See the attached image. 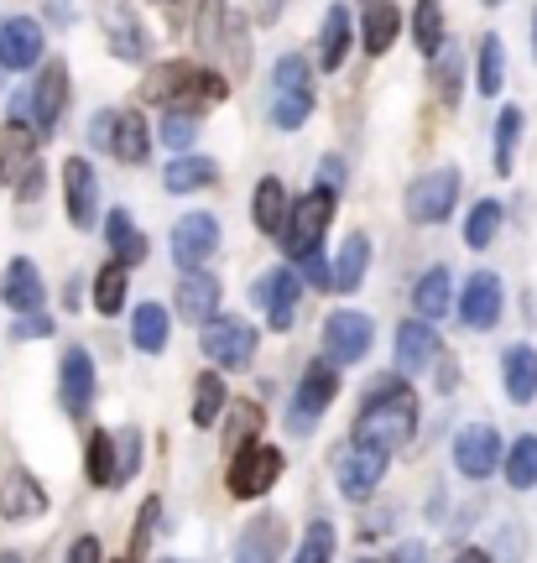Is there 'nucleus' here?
I'll return each mask as SVG.
<instances>
[{
	"mask_svg": "<svg viewBox=\"0 0 537 563\" xmlns=\"http://www.w3.org/2000/svg\"><path fill=\"white\" fill-rule=\"evenodd\" d=\"M371 386H376V391L360 407L355 439L397 449V443H407L413 428H418V397H413V386H402V376H381V382H371Z\"/></svg>",
	"mask_w": 537,
	"mask_h": 563,
	"instance_id": "obj_1",
	"label": "nucleus"
},
{
	"mask_svg": "<svg viewBox=\"0 0 537 563\" xmlns=\"http://www.w3.org/2000/svg\"><path fill=\"white\" fill-rule=\"evenodd\" d=\"M141 95L152 104H167V110H194V104H219L230 100V84L224 74L215 68H204V63H157L146 84H141Z\"/></svg>",
	"mask_w": 537,
	"mask_h": 563,
	"instance_id": "obj_2",
	"label": "nucleus"
},
{
	"mask_svg": "<svg viewBox=\"0 0 537 563\" xmlns=\"http://www.w3.org/2000/svg\"><path fill=\"white\" fill-rule=\"evenodd\" d=\"M335 220V188H314V194H303L293 209H287V224H282V251L293 256V262H308V256H319L324 245V230Z\"/></svg>",
	"mask_w": 537,
	"mask_h": 563,
	"instance_id": "obj_3",
	"label": "nucleus"
},
{
	"mask_svg": "<svg viewBox=\"0 0 537 563\" xmlns=\"http://www.w3.org/2000/svg\"><path fill=\"white\" fill-rule=\"evenodd\" d=\"M282 449H272V443H245L235 460H230V475H224V485H230V496L235 501H261L272 485L282 481Z\"/></svg>",
	"mask_w": 537,
	"mask_h": 563,
	"instance_id": "obj_4",
	"label": "nucleus"
},
{
	"mask_svg": "<svg viewBox=\"0 0 537 563\" xmlns=\"http://www.w3.org/2000/svg\"><path fill=\"white\" fill-rule=\"evenodd\" d=\"M339 397V365L324 355V361H314L308 371H303V386L298 397H293V407H287V422H293V433H314L324 418V407Z\"/></svg>",
	"mask_w": 537,
	"mask_h": 563,
	"instance_id": "obj_5",
	"label": "nucleus"
},
{
	"mask_svg": "<svg viewBox=\"0 0 537 563\" xmlns=\"http://www.w3.org/2000/svg\"><path fill=\"white\" fill-rule=\"evenodd\" d=\"M204 355L219 365V371H245L256 361V329L245 319H230V313H215L204 323Z\"/></svg>",
	"mask_w": 537,
	"mask_h": 563,
	"instance_id": "obj_6",
	"label": "nucleus"
},
{
	"mask_svg": "<svg viewBox=\"0 0 537 563\" xmlns=\"http://www.w3.org/2000/svg\"><path fill=\"white\" fill-rule=\"evenodd\" d=\"M298 298H303V282L293 266H272V272H261L251 282V302H261V313H266V323L277 334H287L298 323Z\"/></svg>",
	"mask_w": 537,
	"mask_h": 563,
	"instance_id": "obj_7",
	"label": "nucleus"
},
{
	"mask_svg": "<svg viewBox=\"0 0 537 563\" xmlns=\"http://www.w3.org/2000/svg\"><path fill=\"white\" fill-rule=\"evenodd\" d=\"M386 464H392V449L355 439V443H350V449H344V454L335 460V481H339V490H344L350 501H365V496H371V490L381 485Z\"/></svg>",
	"mask_w": 537,
	"mask_h": 563,
	"instance_id": "obj_8",
	"label": "nucleus"
},
{
	"mask_svg": "<svg viewBox=\"0 0 537 563\" xmlns=\"http://www.w3.org/2000/svg\"><path fill=\"white\" fill-rule=\"evenodd\" d=\"M95 16H100L105 37H110V53L125 63H146L152 53V37H146V26H141L136 5L131 0H95Z\"/></svg>",
	"mask_w": 537,
	"mask_h": 563,
	"instance_id": "obj_9",
	"label": "nucleus"
},
{
	"mask_svg": "<svg viewBox=\"0 0 537 563\" xmlns=\"http://www.w3.org/2000/svg\"><path fill=\"white\" fill-rule=\"evenodd\" d=\"M454 199H459V173L454 167H438V173H428V178H418L407 188V220L443 224L454 214Z\"/></svg>",
	"mask_w": 537,
	"mask_h": 563,
	"instance_id": "obj_10",
	"label": "nucleus"
},
{
	"mask_svg": "<svg viewBox=\"0 0 537 563\" xmlns=\"http://www.w3.org/2000/svg\"><path fill=\"white\" fill-rule=\"evenodd\" d=\"M371 340H376V323L365 319V313H355V308H339V313H329V323H324V355L335 365L365 361Z\"/></svg>",
	"mask_w": 537,
	"mask_h": 563,
	"instance_id": "obj_11",
	"label": "nucleus"
},
{
	"mask_svg": "<svg viewBox=\"0 0 537 563\" xmlns=\"http://www.w3.org/2000/svg\"><path fill=\"white\" fill-rule=\"evenodd\" d=\"M454 464H459V475H464V481H485V475H496L501 470V433L496 428H485V422L459 428Z\"/></svg>",
	"mask_w": 537,
	"mask_h": 563,
	"instance_id": "obj_12",
	"label": "nucleus"
},
{
	"mask_svg": "<svg viewBox=\"0 0 537 563\" xmlns=\"http://www.w3.org/2000/svg\"><path fill=\"white\" fill-rule=\"evenodd\" d=\"M219 245V220L215 214H183L178 224H173V262L183 266V272H194L199 262H209Z\"/></svg>",
	"mask_w": 537,
	"mask_h": 563,
	"instance_id": "obj_13",
	"label": "nucleus"
},
{
	"mask_svg": "<svg viewBox=\"0 0 537 563\" xmlns=\"http://www.w3.org/2000/svg\"><path fill=\"white\" fill-rule=\"evenodd\" d=\"M63 194H68V220L89 230L100 220V183H95V167L89 157H68L63 162Z\"/></svg>",
	"mask_w": 537,
	"mask_h": 563,
	"instance_id": "obj_14",
	"label": "nucleus"
},
{
	"mask_svg": "<svg viewBox=\"0 0 537 563\" xmlns=\"http://www.w3.org/2000/svg\"><path fill=\"white\" fill-rule=\"evenodd\" d=\"M501 302H506V287H501L496 272H475L464 282V298H459V323L464 329H491L501 319Z\"/></svg>",
	"mask_w": 537,
	"mask_h": 563,
	"instance_id": "obj_15",
	"label": "nucleus"
},
{
	"mask_svg": "<svg viewBox=\"0 0 537 563\" xmlns=\"http://www.w3.org/2000/svg\"><path fill=\"white\" fill-rule=\"evenodd\" d=\"M58 402L68 418H84V412H89V402H95V361H89V350H68V355H63Z\"/></svg>",
	"mask_w": 537,
	"mask_h": 563,
	"instance_id": "obj_16",
	"label": "nucleus"
},
{
	"mask_svg": "<svg viewBox=\"0 0 537 563\" xmlns=\"http://www.w3.org/2000/svg\"><path fill=\"white\" fill-rule=\"evenodd\" d=\"M32 121H37V131H53V125L63 121V104H68V68H63L58 58H47V68L37 74V84H32Z\"/></svg>",
	"mask_w": 537,
	"mask_h": 563,
	"instance_id": "obj_17",
	"label": "nucleus"
},
{
	"mask_svg": "<svg viewBox=\"0 0 537 563\" xmlns=\"http://www.w3.org/2000/svg\"><path fill=\"white\" fill-rule=\"evenodd\" d=\"M438 361V334H434V319H407L397 329V371L402 376H423L428 365Z\"/></svg>",
	"mask_w": 537,
	"mask_h": 563,
	"instance_id": "obj_18",
	"label": "nucleus"
},
{
	"mask_svg": "<svg viewBox=\"0 0 537 563\" xmlns=\"http://www.w3.org/2000/svg\"><path fill=\"white\" fill-rule=\"evenodd\" d=\"M32 173H37V136L21 121H11L0 131V178L11 183V188H21Z\"/></svg>",
	"mask_w": 537,
	"mask_h": 563,
	"instance_id": "obj_19",
	"label": "nucleus"
},
{
	"mask_svg": "<svg viewBox=\"0 0 537 563\" xmlns=\"http://www.w3.org/2000/svg\"><path fill=\"white\" fill-rule=\"evenodd\" d=\"M37 58H42V26L32 16H11L0 26V68L21 74V68H32Z\"/></svg>",
	"mask_w": 537,
	"mask_h": 563,
	"instance_id": "obj_20",
	"label": "nucleus"
},
{
	"mask_svg": "<svg viewBox=\"0 0 537 563\" xmlns=\"http://www.w3.org/2000/svg\"><path fill=\"white\" fill-rule=\"evenodd\" d=\"M47 511V490L37 485L32 470H11L6 485H0V517H11V522H32Z\"/></svg>",
	"mask_w": 537,
	"mask_h": 563,
	"instance_id": "obj_21",
	"label": "nucleus"
},
{
	"mask_svg": "<svg viewBox=\"0 0 537 563\" xmlns=\"http://www.w3.org/2000/svg\"><path fill=\"white\" fill-rule=\"evenodd\" d=\"M350 42H355V11L350 5H329L319 26V68L339 74V63L350 58Z\"/></svg>",
	"mask_w": 537,
	"mask_h": 563,
	"instance_id": "obj_22",
	"label": "nucleus"
},
{
	"mask_svg": "<svg viewBox=\"0 0 537 563\" xmlns=\"http://www.w3.org/2000/svg\"><path fill=\"white\" fill-rule=\"evenodd\" d=\"M0 302L11 308V313H37L42 302H47V287H42L37 266L17 256V262L6 266V282H0Z\"/></svg>",
	"mask_w": 537,
	"mask_h": 563,
	"instance_id": "obj_23",
	"label": "nucleus"
},
{
	"mask_svg": "<svg viewBox=\"0 0 537 563\" xmlns=\"http://www.w3.org/2000/svg\"><path fill=\"white\" fill-rule=\"evenodd\" d=\"M178 313L188 323H209L219 313V277L215 272H199V266H194V272H183V282H178Z\"/></svg>",
	"mask_w": 537,
	"mask_h": 563,
	"instance_id": "obj_24",
	"label": "nucleus"
},
{
	"mask_svg": "<svg viewBox=\"0 0 537 563\" xmlns=\"http://www.w3.org/2000/svg\"><path fill=\"white\" fill-rule=\"evenodd\" d=\"M360 37H365V53H392V42L402 32V11L392 0H360Z\"/></svg>",
	"mask_w": 537,
	"mask_h": 563,
	"instance_id": "obj_25",
	"label": "nucleus"
},
{
	"mask_svg": "<svg viewBox=\"0 0 537 563\" xmlns=\"http://www.w3.org/2000/svg\"><path fill=\"white\" fill-rule=\"evenodd\" d=\"M282 548H287V527H282L277 517H261V522H251L240 532L235 563H277Z\"/></svg>",
	"mask_w": 537,
	"mask_h": 563,
	"instance_id": "obj_26",
	"label": "nucleus"
},
{
	"mask_svg": "<svg viewBox=\"0 0 537 563\" xmlns=\"http://www.w3.org/2000/svg\"><path fill=\"white\" fill-rule=\"evenodd\" d=\"M501 382H506V397L517 407H527L537 397V350L533 344H512L506 361H501Z\"/></svg>",
	"mask_w": 537,
	"mask_h": 563,
	"instance_id": "obj_27",
	"label": "nucleus"
},
{
	"mask_svg": "<svg viewBox=\"0 0 537 563\" xmlns=\"http://www.w3.org/2000/svg\"><path fill=\"white\" fill-rule=\"evenodd\" d=\"M287 209H293V199H287L282 178H261L256 194H251V224H256L261 235H282V224H287Z\"/></svg>",
	"mask_w": 537,
	"mask_h": 563,
	"instance_id": "obj_28",
	"label": "nucleus"
},
{
	"mask_svg": "<svg viewBox=\"0 0 537 563\" xmlns=\"http://www.w3.org/2000/svg\"><path fill=\"white\" fill-rule=\"evenodd\" d=\"M365 262H371V241L365 235H344V245H339L335 266H329V287L335 292H355L360 282H365Z\"/></svg>",
	"mask_w": 537,
	"mask_h": 563,
	"instance_id": "obj_29",
	"label": "nucleus"
},
{
	"mask_svg": "<svg viewBox=\"0 0 537 563\" xmlns=\"http://www.w3.org/2000/svg\"><path fill=\"white\" fill-rule=\"evenodd\" d=\"M110 152H116L120 162H146V152H152V131H146V121H141V110H116Z\"/></svg>",
	"mask_w": 537,
	"mask_h": 563,
	"instance_id": "obj_30",
	"label": "nucleus"
},
{
	"mask_svg": "<svg viewBox=\"0 0 537 563\" xmlns=\"http://www.w3.org/2000/svg\"><path fill=\"white\" fill-rule=\"evenodd\" d=\"M413 302H418L423 319H443V313H449V302H454V277H449L443 266L423 272L418 287H413Z\"/></svg>",
	"mask_w": 537,
	"mask_h": 563,
	"instance_id": "obj_31",
	"label": "nucleus"
},
{
	"mask_svg": "<svg viewBox=\"0 0 537 563\" xmlns=\"http://www.w3.org/2000/svg\"><path fill=\"white\" fill-rule=\"evenodd\" d=\"M105 235H110L116 262H125V266H141V262H146V235H141L136 224H131V214H125V209H116V214L105 220Z\"/></svg>",
	"mask_w": 537,
	"mask_h": 563,
	"instance_id": "obj_32",
	"label": "nucleus"
},
{
	"mask_svg": "<svg viewBox=\"0 0 537 563\" xmlns=\"http://www.w3.org/2000/svg\"><path fill=\"white\" fill-rule=\"evenodd\" d=\"M116 464H120L116 433L95 428V433H89V454H84V475H89V485H116Z\"/></svg>",
	"mask_w": 537,
	"mask_h": 563,
	"instance_id": "obj_33",
	"label": "nucleus"
},
{
	"mask_svg": "<svg viewBox=\"0 0 537 563\" xmlns=\"http://www.w3.org/2000/svg\"><path fill=\"white\" fill-rule=\"evenodd\" d=\"M413 42H418L423 58H438V53H443V5H438V0H418V5H413Z\"/></svg>",
	"mask_w": 537,
	"mask_h": 563,
	"instance_id": "obj_34",
	"label": "nucleus"
},
{
	"mask_svg": "<svg viewBox=\"0 0 537 563\" xmlns=\"http://www.w3.org/2000/svg\"><path fill=\"white\" fill-rule=\"evenodd\" d=\"M219 173H215V162L209 157H178L173 167H167V194H199V188H209Z\"/></svg>",
	"mask_w": 537,
	"mask_h": 563,
	"instance_id": "obj_35",
	"label": "nucleus"
},
{
	"mask_svg": "<svg viewBox=\"0 0 537 563\" xmlns=\"http://www.w3.org/2000/svg\"><path fill=\"white\" fill-rule=\"evenodd\" d=\"M125 282H131V266H125V262L100 266V277H95V308H100L105 319L125 308Z\"/></svg>",
	"mask_w": 537,
	"mask_h": 563,
	"instance_id": "obj_36",
	"label": "nucleus"
},
{
	"mask_svg": "<svg viewBox=\"0 0 537 563\" xmlns=\"http://www.w3.org/2000/svg\"><path fill=\"white\" fill-rule=\"evenodd\" d=\"M224 402H230V391L219 382V371H204L199 382H194V422H199V428H215Z\"/></svg>",
	"mask_w": 537,
	"mask_h": 563,
	"instance_id": "obj_37",
	"label": "nucleus"
},
{
	"mask_svg": "<svg viewBox=\"0 0 537 563\" xmlns=\"http://www.w3.org/2000/svg\"><path fill=\"white\" fill-rule=\"evenodd\" d=\"M517 141H522V110L506 104L496 115V173L501 178H512V167H517Z\"/></svg>",
	"mask_w": 537,
	"mask_h": 563,
	"instance_id": "obj_38",
	"label": "nucleus"
},
{
	"mask_svg": "<svg viewBox=\"0 0 537 563\" xmlns=\"http://www.w3.org/2000/svg\"><path fill=\"white\" fill-rule=\"evenodd\" d=\"M256 428H261V407L256 402H235L230 418H224V454L235 460L245 443H256Z\"/></svg>",
	"mask_w": 537,
	"mask_h": 563,
	"instance_id": "obj_39",
	"label": "nucleus"
},
{
	"mask_svg": "<svg viewBox=\"0 0 537 563\" xmlns=\"http://www.w3.org/2000/svg\"><path fill=\"white\" fill-rule=\"evenodd\" d=\"M131 329H136V344L146 350V355L167 350V308H162V302H141Z\"/></svg>",
	"mask_w": 537,
	"mask_h": 563,
	"instance_id": "obj_40",
	"label": "nucleus"
},
{
	"mask_svg": "<svg viewBox=\"0 0 537 563\" xmlns=\"http://www.w3.org/2000/svg\"><path fill=\"white\" fill-rule=\"evenodd\" d=\"M506 485H512V490H533L537 485V439L533 433L506 449Z\"/></svg>",
	"mask_w": 537,
	"mask_h": 563,
	"instance_id": "obj_41",
	"label": "nucleus"
},
{
	"mask_svg": "<svg viewBox=\"0 0 537 563\" xmlns=\"http://www.w3.org/2000/svg\"><path fill=\"white\" fill-rule=\"evenodd\" d=\"M475 84H480V95H485V100H496V95H501V84H506V47H501V37L480 42V74H475Z\"/></svg>",
	"mask_w": 537,
	"mask_h": 563,
	"instance_id": "obj_42",
	"label": "nucleus"
},
{
	"mask_svg": "<svg viewBox=\"0 0 537 563\" xmlns=\"http://www.w3.org/2000/svg\"><path fill=\"white\" fill-rule=\"evenodd\" d=\"M496 230H501V203L480 199L475 209H470V220H464V245H470V251H485V245L496 241Z\"/></svg>",
	"mask_w": 537,
	"mask_h": 563,
	"instance_id": "obj_43",
	"label": "nucleus"
},
{
	"mask_svg": "<svg viewBox=\"0 0 537 563\" xmlns=\"http://www.w3.org/2000/svg\"><path fill=\"white\" fill-rule=\"evenodd\" d=\"M194 136H199V115H194V110H167V121H162V131H157L162 146H167V152H188Z\"/></svg>",
	"mask_w": 537,
	"mask_h": 563,
	"instance_id": "obj_44",
	"label": "nucleus"
},
{
	"mask_svg": "<svg viewBox=\"0 0 537 563\" xmlns=\"http://www.w3.org/2000/svg\"><path fill=\"white\" fill-rule=\"evenodd\" d=\"M157 522H162V501H157V496H146V501H141V511H136V532H131V553H125V563L146 559V543H152Z\"/></svg>",
	"mask_w": 537,
	"mask_h": 563,
	"instance_id": "obj_45",
	"label": "nucleus"
},
{
	"mask_svg": "<svg viewBox=\"0 0 537 563\" xmlns=\"http://www.w3.org/2000/svg\"><path fill=\"white\" fill-rule=\"evenodd\" d=\"M335 559V527L329 522H314L308 532H303L298 553H293V563H329Z\"/></svg>",
	"mask_w": 537,
	"mask_h": 563,
	"instance_id": "obj_46",
	"label": "nucleus"
},
{
	"mask_svg": "<svg viewBox=\"0 0 537 563\" xmlns=\"http://www.w3.org/2000/svg\"><path fill=\"white\" fill-rule=\"evenodd\" d=\"M272 79H277V95H314V79H308V63H303L298 53H287V58H277V68H272Z\"/></svg>",
	"mask_w": 537,
	"mask_h": 563,
	"instance_id": "obj_47",
	"label": "nucleus"
},
{
	"mask_svg": "<svg viewBox=\"0 0 537 563\" xmlns=\"http://www.w3.org/2000/svg\"><path fill=\"white\" fill-rule=\"evenodd\" d=\"M308 115H314V95H277L272 100V125L277 131H298Z\"/></svg>",
	"mask_w": 537,
	"mask_h": 563,
	"instance_id": "obj_48",
	"label": "nucleus"
},
{
	"mask_svg": "<svg viewBox=\"0 0 537 563\" xmlns=\"http://www.w3.org/2000/svg\"><path fill=\"white\" fill-rule=\"evenodd\" d=\"M63 563H105L100 538H95V532H84V538H74V548H68V559H63Z\"/></svg>",
	"mask_w": 537,
	"mask_h": 563,
	"instance_id": "obj_49",
	"label": "nucleus"
},
{
	"mask_svg": "<svg viewBox=\"0 0 537 563\" xmlns=\"http://www.w3.org/2000/svg\"><path fill=\"white\" fill-rule=\"evenodd\" d=\"M136 433H131V439H120V464H116V485L120 481H131V475H136Z\"/></svg>",
	"mask_w": 537,
	"mask_h": 563,
	"instance_id": "obj_50",
	"label": "nucleus"
},
{
	"mask_svg": "<svg viewBox=\"0 0 537 563\" xmlns=\"http://www.w3.org/2000/svg\"><path fill=\"white\" fill-rule=\"evenodd\" d=\"M42 334H53V319H42V313H26L17 323V340H42Z\"/></svg>",
	"mask_w": 537,
	"mask_h": 563,
	"instance_id": "obj_51",
	"label": "nucleus"
},
{
	"mask_svg": "<svg viewBox=\"0 0 537 563\" xmlns=\"http://www.w3.org/2000/svg\"><path fill=\"white\" fill-rule=\"evenodd\" d=\"M438 89H443V100H454V89H459V58H443V63H438Z\"/></svg>",
	"mask_w": 537,
	"mask_h": 563,
	"instance_id": "obj_52",
	"label": "nucleus"
},
{
	"mask_svg": "<svg viewBox=\"0 0 537 563\" xmlns=\"http://www.w3.org/2000/svg\"><path fill=\"white\" fill-rule=\"evenodd\" d=\"M89 131H95V146H105V152H110V131H116V110H100Z\"/></svg>",
	"mask_w": 537,
	"mask_h": 563,
	"instance_id": "obj_53",
	"label": "nucleus"
},
{
	"mask_svg": "<svg viewBox=\"0 0 537 563\" xmlns=\"http://www.w3.org/2000/svg\"><path fill=\"white\" fill-rule=\"evenodd\" d=\"M282 5H287V0H256V21L261 26H272V21L282 16Z\"/></svg>",
	"mask_w": 537,
	"mask_h": 563,
	"instance_id": "obj_54",
	"label": "nucleus"
},
{
	"mask_svg": "<svg viewBox=\"0 0 537 563\" xmlns=\"http://www.w3.org/2000/svg\"><path fill=\"white\" fill-rule=\"evenodd\" d=\"M339 183H344V162L324 157V188H339Z\"/></svg>",
	"mask_w": 537,
	"mask_h": 563,
	"instance_id": "obj_55",
	"label": "nucleus"
},
{
	"mask_svg": "<svg viewBox=\"0 0 537 563\" xmlns=\"http://www.w3.org/2000/svg\"><path fill=\"white\" fill-rule=\"evenodd\" d=\"M454 563H491V553H485V548H464Z\"/></svg>",
	"mask_w": 537,
	"mask_h": 563,
	"instance_id": "obj_56",
	"label": "nucleus"
},
{
	"mask_svg": "<svg viewBox=\"0 0 537 563\" xmlns=\"http://www.w3.org/2000/svg\"><path fill=\"white\" fill-rule=\"evenodd\" d=\"M423 559V548H402V559L397 563H418Z\"/></svg>",
	"mask_w": 537,
	"mask_h": 563,
	"instance_id": "obj_57",
	"label": "nucleus"
},
{
	"mask_svg": "<svg viewBox=\"0 0 537 563\" xmlns=\"http://www.w3.org/2000/svg\"><path fill=\"white\" fill-rule=\"evenodd\" d=\"M0 563H26V559L21 553H0Z\"/></svg>",
	"mask_w": 537,
	"mask_h": 563,
	"instance_id": "obj_58",
	"label": "nucleus"
},
{
	"mask_svg": "<svg viewBox=\"0 0 537 563\" xmlns=\"http://www.w3.org/2000/svg\"><path fill=\"white\" fill-rule=\"evenodd\" d=\"M533 47H537V16H533Z\"/></svg>",
	"mask_w": 537,
	"mask_h": 563,
	"instance_id": "obj_59",
	"label": "nucleus"
},
{
	"mask_svg": "<svg viewBox=\"0 0 537 563\" xmlns=\"http://www.w3.org/2000/svg\"><path fill=\"white\" fill-rule=\"evenodd\" d=\"M485 5H506V0H485Z\"/></svg>",
	"mask_w": 537,
	"mask_h": 563,
	"instance_id": "obj_60",
	"label": "nucleus"
},
{
	"mask_svg": "<svg viewBox=\"0 0 537 563\" xmlns=\"http://www.w3.org/2000/svg\"><path fill=\"white\" fill-rule=\"evenodd\" d=\"M162 563H178V559H162Z\"/></svg>",
	"mask_w": 537,
	"mask_h": 563,
	"instance_id": "obj_61",
	"label": "nucleus"
}]
</instances>
